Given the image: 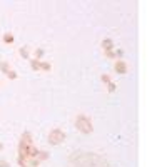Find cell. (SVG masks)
<instances>
[{
	"mask_svg": "<svg viewBox=\"0 0 167 167\" xmlns=\"http://www.w3.org/2000/svg\"><path fill=\"white\" fill-rule=\"evenodd\" d=\"M75 125H77V129L82 134H90V132L94 131V125H92V120H90L89 115L85 114H79L77 119H75Z\"/></svg>",
	"mask_w": 167,
	"mask_h": 167,
	"instance_id": "6da1fadb",
	"label": "cell"
},
{
	"mask_svg": "<svg viewBox=\"0 0 167 167\" xmlns=\"http://www.w3.org/2000/svg\"><path fill=\"white\" fill-rule=\"evenodd\" d=\"M64 141H65V132H64L62 129L55 127V129L50 131V134H49V142H50L52 146H59V144H62Z\"/></svg>",
	"mask_w": 167,
	"mask_h": 167,
	"instance_id": "7a4b0ae2",
	"label": "cell"
},
{
	"mask_svg": "<svg viewBox=\"0 0 167 167\" xmlns=\"http://www.w3.org/2000/svg\"><path fill=\"white\" fill-rule=\"evenodd\" d=\"M114 70L117 74H120V75H125V74H127V70H129V65H127L124 60H117V62H115V65H114Z\"/></svg>",
	"mask_w": 167,
	"mask_h": 167,
	"instance_id": "3957f363",
	"label": "cell"
},
{
	"mask_svg": "<svg viewBox=\"0 0 167 167\" xmlns=\"http://www.w3.org/2000/svg\"><path fill=\"white\" fill-rule=\"evenodd\" d=\"M114 40L112 39H104L102 40V49H104V52H112L114 50Z\"/></svg>",
	"mask_w": 167,
	"mask_h": 167,
	"instance_id": "277c9868",
	"label": "cell"
},
{
	"mask_svg": "<svg viewBox=\"0 0 167 167\" xmlns=\"http://www.w3.org/2000/svg\"><path fill=\"white\" fill-rule=\"evenodd\" d=\"M39 152H40V151H39L34 144H30V146H29V152H27V157H29V159H37Z\"/></svg>",
	"mask_w": 167,
	"mask_h": 167,
	"instance_id": "5b68a950",
	"label": "cell"
},
{
	"mask_svg": "<svg viewBox=\"0 0 167 167\" xmlns=\"http://www.w3.org/2000/svg\"><path fill=\"white\" fill-rule=\"evenodd\" d=\"M19 55L24 57L25 60H30V52H29V47H20L19 49Z\"/></svg>",
	"mask_w": 167,
	"mask_h": 167,
	"instance_id": "8992f818",
	"label": "cell"
},
{
	"mask_svg": "<svg viewBox=\"0 0 167 167\" xmlns=\"http://www.w3.org/2000/svg\"><path fill=\"white\" fill-rule=\"evenodd\" d=\"M2 40H4V44L10 45V44H14V40H15V39H14V35H12L10 32H7V34H4V39H2Z\"/></svg>",
	"mask_w": 167,
	"mask_h": 167,
	"instance_id": "52a82bcc",
	"label": "cell"
},
{
	"mask_svg": "<svg viewBox=\"0 0 167 167\" xmlns=\"http://www.w3.org/2000/svg\"><path fill=\"white\" fill-rule=\"evenodd\" d=\"M20 141L25 142V144H29V146H30V144H34V141H32V136L29 134V132H24V134H22V139H20Z\"/></svg>",
	"mask_w": 167,
	"mask_h": 167,
	"instance_id": "ba28073f",
	"label": "cell"
},
{
	"mask_svg": "<svg viewBox=\"0 0 167 167\" xmlns=\"http://www.w3.org/2000/svg\"><path fill=\"white\" fill-rule=\"evenodd\" d=\"M44 49H40V47H37L35 50H34V57H35V60H42V57H44Z\"/></svg>",
	"mask_w": 167,
	"mask_h": 167,
	"instance_id": "9c48e42d",
	"label": "cell"
},
{
	"mask_svg": "<svg viewBox=\"0 0 167 167\" xmlns=\"http://www.w3.org/2000/svg\"><path fill=\"white\" fill-rule=\"evenodd\" d=\"M40 62H42V60H35V59H34V60H30V69L34 70V72L40 70Z\"/></svg>",
	"mask_w": 167,
	"mask_h": 167,
	"instance_id": "30bf717a",
	"label": "cell"
},
{
	"mask_svg": "<svg viewBox=\"0 0 167 167\" xmlns=\"http://www.w3.org/2000/svg\"><path fill=\"white\" fill-rule=\"evenodd\" d=\"M40 70H44V72H50V70H52V65H50L49 62H44V60H42L40 62Z\"/></svg>",
	"mask_w": 167,
	"mask_h": 167,
	"instance_id": "8fae6325",
	"label": "cell"
},
{
	"mask_svg": "<svg viewBox=\"0 0 167 167\" xmlns=\"http://www.w3.org/2000/svg\"><path fill=\"white\" fill-rule=\"evenodd\" d=\"M0 70H2V72L7 75V74L10 72V67H9V64H7V62H0Z\"/></svg>",
	"mask_w": 167,
	"mask_h": 167,
	"instance_id": "7c38bea8",
	"label": "cell"
},
{
	"mask_svg": "<svg viewBox=\"0 0 167 167\" xmlns=\"http://www.w3.org/2000/svg\"><path fill=\"white\" fill-rule=\"evenodd\" d=\"M37 159H39V161H47V159H49V152L40 151V152H39V156H37Z\"/></svg>",
	"mask_w": 167,
	"mask_h": 167,
	"instance_id": "4fadbf2b",
	"label": "cell"
},
{
	"mask_svg": "<svg viewBox=\"0 0 167 167\" xmlns=\"http://www.w3.org/2000/svg\"><path fill=\"white\" fill-rule=\"evenodd\" d=\"M107 90H109V92H115V90H117V84H115V82H109V84H107Z\"/></svg>",
	"mask_w": 167,
	"mask_h": 167,
	"instance_id": "5bb4252c",
	"label": "cell"
},
{
	"mask_svg": "<svg viewBox=\"0 0 167 167\" xmlns=\"http://www.w3.org/2000/svg\"><path fill=\"white\" fill-rule=\"evenodd\" d=\"M7 77L10 79V80H15V79H19V74H17V72H14V70H10V72L7 74Z\"/></svg>",
	"mask_w": 167,
	"mask_h": 167,
	"instance_id": "9a60e30c",
	"label": "cell"
},
{
	"mask_svg": "<svg viewBox=\"0 0 167 167\" xmlns=\"http://www.w3.org/2000/svg\"><path fill=\"white\" fill-rule=\"evenodd\" d=\"M100 79H102V82H104V84H109V82H112V80H110V75H109V74H104V75H102Z\"/></svg>",
	"mask_w": 167,
	"mask_h": 167,
	"instance_id": "2e32d148",
	"label": "cell"
},
{
	"mask_svg": "<svg viewBox=\"0 0 167 167\" xmlns=\"http://www.w3.org/2000/svg\"><path fill=\"white\" fill-rule=\"evenodd\" d=\"M105 57H107V59H117V57H115L114 50H112V52H105Z\"/></svg>",
	"mask_w": 167,
	"mask_h": 167,
	"instance_id": "e0dca14e",
	"label": "cell"
},
{
	"mask_svg": "<svg viewBox=\"0 0 167 167\" xmlns=\"http://www.w3.org/2000/svg\"><path fill=\"white\" fill-rule=\"evenodd\" d=\"M0 167H10V164L7 161H4V159H0Z\"/></svg>",
	"mask_w": 167,
	"mask_h": 167,
	"instance_id": "ac0fdd59",
	"label": "cell"
},
{
	"mask_svg": "<svg viewBox=\"0 0 167 167\" xmlns=\"http://www.w3.org/2000/svg\"><path fill=\"white\" fill-rule=\"evenodd\" d=\"M4 151V144H0V152Z\"/></svg>",
	"mask_w": 167,
	"mask_h": 167,
	"instance_id": "d6986e66",
	"label": "cell"
},
{
	"mask_svg": "<svg viewBox=\"0 0 167 167\" xmlns=\"http://www.w3.org/2000/svg\"><path fill=\"white\" fill-rule=\"evenodd\" d=\"M0 85H2V82H0Z\"/></svg>",
	"mask_w": 167,
	"mask_h": 167,
	"instance_id": "ffe728a7",
	"label": "cell"
}]
</instances>
